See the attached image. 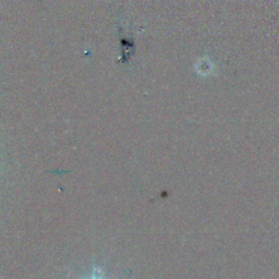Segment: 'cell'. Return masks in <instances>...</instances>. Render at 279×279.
<instances>
[{"label":"cell","mask_w":279,"mask_h":279,"mask_svg":"<svg viewBox=\"0 0 279 279\" xmlns=\"http://www.w3.org/2000/svg\"><path fill=\"white\" fill-rule=\"evenodd\" d=\"M88 279H104L102 269L98 268V267H95L94 271H93V275L90 278H88Z\"/></svg>","instance_id":"6da1fadb"}]
</instances>
